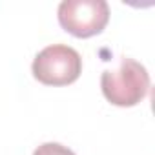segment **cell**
<instances>
[{
    "mask_svg": "<svg viewBox=\"0 0 155 155\" xmlns=\"http://www.w3.org/2000/svg\"><path fill=\"white\" fill-rule=\"evenodd\" d=\"M101 88L108 102L131 108L148 95L150 75L140 62L122 57L115 69H106L101 75Z\"/></svg>",
    "mask_w": 155,
    "mask_h": 155,
    "instance_id": "cell-1",
    "label": "cell"
},
{
    "mask_svg": "<svg viewBox=\"0 0 155 155\" xmlns=\"http://www.w3.org/2000/svg\"><path fill=\"white\" fill-rule=\"evenodd\" d=\"M31 71L35 79L46 86H68L81 77L82 58L71 46L53 44L37 53Z\"/></svg>",
    "mask_w": 155,
    "mask_h": 155,
    "instance_id": "cell-2",
    "label": "cell"
},
{
    "mask_svg": "<svg viewBox=\"0 0 155 155\" xmlns=\"http://www.w3.org/2000/svg\"><path fill=\"white\" fill-rule=\"evenodd\" d=\"M57 13L62 29L77 38L99 35L110 20L106 0H62Z\"/></svg>",
    "mask_w": 155,
    "mask_h": 155,
    "instance_id": "cell-3",
    "label": "cell"
},
{
    "mask_svg": "<svg viewBox=\"0 0 155 155\" xmlns=\"http://www.w3.org/2000/svg\"><path fill=\"white\" fill-rule=\"evenodd\" d=\"M33 155H75V153L68 146H62L58 142H44L33 151Z\"/></svg>",
    "mask_w": 155,
    "mask_h": 155,
    "instance_id": "cell-4",
    "label": "cell"
}]
</instances>
